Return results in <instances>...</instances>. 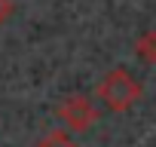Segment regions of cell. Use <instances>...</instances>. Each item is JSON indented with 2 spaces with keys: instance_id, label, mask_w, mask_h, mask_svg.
<instances>
[{
  "instance_id": "obj_1",
  "label": "cell",
  "mask_w": 156,
  "mask_h": 147,
  "mask_svg": "<svg viewBox=\"0 0 156 147\" xmlns=\"http://www.w3.org/2000/svg\"><path fill=\"white\" fill-rule=\"evenodd\" d=\"M95 95H98V101H101L110 113H129V110L141 101L144 86L132 77L126 67H113V70H107L104 77H101Z\"/></svg>"
},
{
  "instance_id": "obj_2",
  "label": "cell",
  "mask_w": 156,
  "mask_h": 147,
  "mask_svg": "<svg viewBox=\"0 0 156 147\" xmlns=\"http://www.w3.org/2000/svg\"><path fill=\"white\" fill-rule=\"evenodd\" d=\"M55 117L64 123L67 132H86L98 123V107L92 104L89 95H67V98L58 101Z\"/></svg>"
},
{
  "instance_id": "obj_3",
  "label": "cell",
  "mask_w": 156,
  "mask_h": 147,
  "mask_svg": "<svg viewBox=\"0 0 156 147\" xmlns=\"http://www.w3.org/2000/svg\"><path fill=\"white\" fill-rule=\"evenodd\" d=\"M135 55L144 61V64H156V28H147L138 34L135 40Z\"/></svg>"
},
{
  "instance_id": "obj_4",
  "label": "cell",
  "mask_w": 156,
  "mask_h": 147,
  "mask_svg": "<svg viewBox=\"0 0 156 147\" xmlns=\"http://www.w3.org/2000/svg\"><path fill=\"white\" fill-rule=\"evenodd\" d=\"M34 147H80L73 138H70V132H64V129H55V132H49L46 138H40Z\"/></svg>"
},
{
  "instance_id": "obj_5",
  "label": "cell",
  "mask_w": 156,
  "mask_h": 147,
  "mask_svg": "<svg viewBox=\"0 0 156 147\" xmlns=\"http://www.w3.org/2000/svg\"><path fill=\"white\" fill-rule=\"evenodd\" d=\"M12 13H16V3H12V0H0V28L12 19Z\"/></svg>"
}]
</instances>
